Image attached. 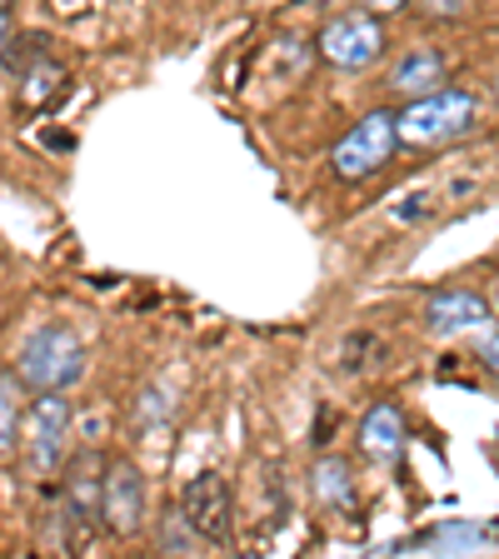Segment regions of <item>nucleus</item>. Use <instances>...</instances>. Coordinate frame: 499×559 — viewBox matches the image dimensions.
<instances>
[{
	"label": "nucleus",
	"instance_id": "nucleus-1",
	"mask_svg": "<svg viewBox=\"0 0 499 559\" xmlns=\"http://www.w3.org/2000/svg\"><path fill=\"white\" fill-rule=\"evenodd\" d=\"M81 374H85V345L66 325H40L15 355V380L31 395L70 390V384H81Z\"/></svg>",
	"mask_w": 499,
	"mask_h": 559
},
{
	"label": "nucleus",
	"instance_id": "nucleus-2",
	"mask_svg": "<svg viewBox=\"0 0 499 559\" xmlns=\"http://www.w3.org/2000/svg\"><path fill=\"white\" fill-rule=\"evenodd\" d=\"M479 120V100L470 91H430L409 100L405 110L395 116V130H400V145H444V140L465 135L470 126Z\"/></svg>",
	"mask_w": 499,
	"mask_h": 559
},
{
	"label": "nucleus",
	"instance_id": "nucleus-3",
	"mask_svg": "<svg viewBox=\"0 0 499 559\" xmlns=\"http://www.w3.org/2000/svg\"><path fill=\"white\" fill-rule=\"evenodd\" d=\"M66 444H70V405L60 400V390H46L21 415V469L31 479H50L66 465Z\"/></svg>",
	"mask_w": 499,
	"mask_h": 559
},
{
	"label": "nucleus",
	"instance_id": "nucleus-4",
	"mask_svg": "<svg viewBox=\"0 0 499 559\" xmlns=\"http://www.w3.org/2000/svg\"><path fill=\"white\" fill-rule=\"evenodd\" d=\"M395 145H400L395 110H370V116H365L360 126L349 130L335 151H330V165H335L340 180H370L375 170H384V165H390Z\"/></svg>",
	"mask_w": 499,
	"mask_h": 559
},
{
	"label": "nucleus",
	"instance_id": "nucleus-5",
	"mask_svg": "<svg viewBox=\"0 0 499 559\" xmlns=\"http://www.w3.org/2000/svg\"><path fill=\"white\" fill-rule=\"evenodd\" d=\"M180 520L195 539H210V545H225L235 530V500L230 485H225L221 469H200L195 479L180 495Z\"/></svg>",
	"mask_w": 499,
	"mask_h": 559
},
{
	"label": "nucleus",
	"instance_id": "nucleus-6",
	"mask_svg": "<svg viewBox=\"0 0 499 559\" xmlns=\"http://www.w3.org/2000/svg\"><path fill=\"white\" fill-rule=\"evenodd\" d=\"M320 56L340 70H365L384 56V25L370 11H345L320 25Z\"/></svg>",
	"mask_w": 499,
	"mask_h": 559
},
{
	"label": "nucleus",
	"instance_id": "nucleus-7",
	"mask_svg": "<svg viewBox=\"0 0 499 559\" xmlns=\"http://www.w3.org/2000/svg\"><path fill=\"white\" fill-rule=\"evenodd\" d=\"M100 524L120 539H130L145 524V475L130 460L100 465Z\"/></svg>",
	"mask_w": 499,
	"mask_h": 559
},
{
	"label": "nucleus",
	"instance_id": "nucleus-8",
	"mask_svg": "<svg viewBox=\"0 0 499 559\" xmlns=\"http://www.w3.org/2000/svg\"><path fill=\"white\" fill-rule=\"evenodd\" d=\"M66 520H70V545H85L91 520H100V460L91 450L66 475Z\"/></svg>",
	"mask_w": 499,
	"mask_h": 559
},
{
	"label": "nucleus",
	"instance_id": "nucleus-9",
	"mask_svg": "<svg viewBox=\"0 0 499 559\" xmlns=\"http://www.w3.org/2000/svg\"><path fill=\"white\" fill-rule=\"evenodd\" d=\"M425 325L440 340L475 335V330L489 325V305H485V295H475V290H444L425 305Z\"/></svg>",
	"mask_w": 499,
	"mask_h": 559
},
{
	"label": "nucleus",
	"instance_id": "nucleus-10",
	"mask_svg": "<svg viewBox=\"0 0 499 559\" xmlns=\"http://www.w3.org/2000/svg\"><path fill=\"white\" fill-rule=\"evenodd\" d=\"M440 81H444V56L440 50H409V56L390 70V91L409 95V100L440 91Z\"/></svg>",
	"mask_w": 499,
	"mask_h": 559
},
{
	"label": "nucleus",
	"instance_id": "nucleus-11",
	"mask_svg": "<svg viewBox=\"0 0 499 559\" xmlns=\"http://www.w3.org/2000/svg\"><path fill=\"white\" fill-rule=\"evenodd\" d=\"M400 444H405V415L395 405H375L360 419V450L370 460H395Z\"/></svg>",
	"mask_w": 499,
	"mask_h": 559
},
{
	"label": "nucleus",
	"instance_id": "nucleus-12",
	"mask_svg": "<svg viewBox=\"0 0 499 559\" xmlns=\"http://www.w3.org/2000/svg\"><path fill=\"white\" fill-rule=\"evenodd\" d=\"M310 485H314V500L330 504V510H349V504H355V475H349V465L345 460H335V454L314 465Z\"/></svg>",
	"mask_w": 499,
	"mask_h": 559
},
{
	"label": "nucleus",
	"instance_id": "nucleus-13",
	"mask_svg": "<svg viewBox=\"0 0 499 559\" xmlns=\"http://www.w3.org/2000/svg\"><path fill=\"white\" fill-rule=\"evenodd\" d=\"M21 380H5L0 374V454L21 450Z\"/></svg>",
	"mask_w": 499,
	"mask_h": 559
},
{
	"label": "nucleus",
	"instance_id": "nucleus-14",
	"mask_svg": "<svg viewBox=\"0 0 499 559\" xmlns=\"http://www.w3.org/2000/svg\"><path fill=\"white\" fill-rule=\"evenodd\" d=\"M66 85V70L56 66V60H40V66L25 70V105H46L50 95Z\"/></svg>",
	"mask_w": 499,
	"mask_h": 559
},
{
	"label": "nucleus",
	"instance_id": "nucleus-15",
	"mask_svg": "<svg viewBox=\"0 0 499 559\" xmlns=\"http://www.w3.org/2000/svg\"><path fill=\"white\" fill-rule=\"evenodd\" d=\"M440 195H444V190H415L409 200H395V205H390V215H395L400 225H419V221H430V215H435Z\"/></svg>",
	"mask_w": 499,
	"mask_h": 559
},
{
	"label": "nucleus",
	"instance_id": "nucleus-16",
	"mask_svg": "<svg viewBox=\"0 0 499 559\" xmlns=\"http://www.w3.org/2000/svg\"><path fill=\"white\" fill-rule=\"evenodd\" d=\"M485 370H489V374H499V335H489V340H485Z\"/></svg>",
	"mask_w": 499,
	"mask_h": 559
},
{
	"label": "nucleus",
	"instance_id": "nucleus-17",
	"mask_svg": "<svg viewBox=\"0 0 499 559\" xmlns=\"http://www.w3.org/2000/svg\"><path fill=\"white\" fill-rule=\"evenodd\" d=\"M11 15H5V11H0V56H5V50H11Z\"/></svg>",
	"mask_w": 499,
	"mask_h": 559
},
{
	"label": "nucleus",
	"instance_id": "nucleus-18",
	"mask_svg": "<svg viewBox=\"0 0 499 559\" xmlns=\"http://www.w3.org/2000/svg\"><path fill=\"white\" fill-rule=\"evenodd\" d=\"M430 11H444V15H460V11H465V0H430Z\"/></svg>",
	"mask_w": 499,
	"mask_h": 559
},
{
	"label": "nucleus",
	"instance_id": "nucleus-19",
	"mask_svg": "<svg viewBox=\"0 0 499 559\" xmlns=\"http://www.w3.org/2000/svg\"><path fill=\"white\" fill-rule=\"evenodd\" d=\"M409 0H370V11H405Z\"/></svg>",
	"mask_w": 499,
	"mask_h": 559
},
{
	"label": "nucleus",
	"instance_id": "nucleus-20",
	"mask_svg": "<svg viewBox=\"0 0 499 559\" xmlns=\"http://www.w3.org/2000/svg\"><path fill=\"white\" fill-rule=\"evenodd\" d=\"M11 5H15V0H0V11H11Z\"/></svg>",
	"mask_w": 499,
	"mask_h": 559
},
{
	"label": "nucleus",
	"instance_id": "nucleus-21",
	"mask_svg": "<svg viewBox=\"0 0 499 559\" xmlns=\"http://www.w3.org/2000/svg\"><path fill=\"white\" fill-rule=\"evenodd\" d=\"M495 95H499V85H495Z\"/></svg>",
	"mask_w": 499,
	"mask_h": 559
}]
</instances>
